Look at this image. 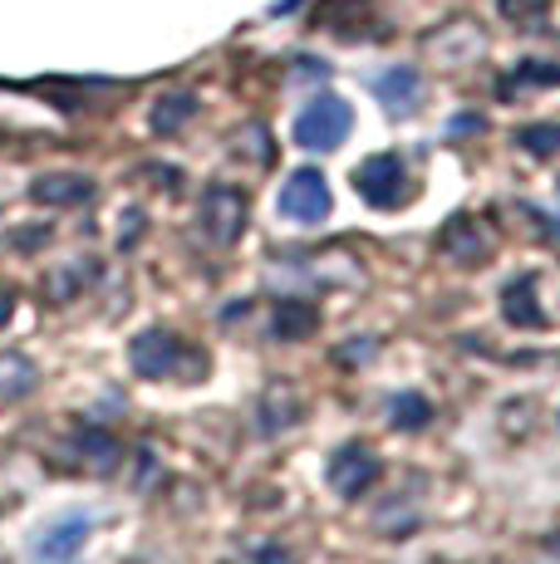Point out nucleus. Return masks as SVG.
<instances>
[{"label":"nucleus","instance_id":"nucleus-15","mask_svg":"<svg viewBox=\"0 0 560 564\" xmlns=\"http://www.w3.org/2000/svg\"><path fill=\"white\" fill-rule=\"evenodd\" d=\"M192 113H197L192 94H168V99H158V108H153V133H177Z\"/></svg>","mask_w":560,"mask_h":564},{"label":"nucleus","instance_id":"nucleus-16","mask_svg":"<svg viewBox=\"0 0 560 564\" xmlns=\"http://www.w3.org/2000/svg\"><path fill=\"white\" fill-rule=\"evenodd\" d=\"M79 452H84V457H89V462H84V466H94V471H114V466H118V457H123V447H118V442L109 437V432H84V437H79Z\"/></svg>","mask_w":560,"mask_h":564},{"label":"nucleus","instance_id":"nucleus-2","mask_svg":"<svg viewBox=\"0 0 560 564\" xmlns=\"http://www.w3.org/2000/svg\"><path fill=\"white\" fill-rule=\"evenodd\" d=\"M354 192L374 206V212H398L413 197V177H408V162L398 153H374L354 167Z\"/></svg>","mask_w":560,"mask_h":564},{"label":"nucleus","instance_id":"nucleus-14","mask_svg":"<svg viewBox=\"0 0 560 564\" xmlns=\"http://www.w3.org/2000/svg\"><path fill=\"white\" fill-rule=\"evenodd\" d=\"M35 393V364L25 354H0V398Z\"/></svg>","mask_w":560,"mask_h":564},{"label":"nucleus","instance_id":"nucleus-10","mask_svg":"<svg viewBox=\"0 0 560 564\" xmlns=\"http://www.w3.org/2000/svg\"><path fill=\"white\" fill-rule=\"evenodd\" d=\"M84 540H89V520L84 516H69V520H60V525H50L45 535H40V560H50V564H64V560H74L84 550Z\"/></svg>","mask_w":560,"mask_h":564},{"label":"nucleus","instance_id":"nucleus-7","mask_svg":"<svg viewBox=\"0 0 560 564\" xmlns=\"http://www.w3.org/2000/svg\"><path fill=\"white\" fill-rule=\"evenodd\" d=\"M202 221H207V236L217 246H231L236 236L246 231V197L236 187H212L207 202H202Z\"/></svg>","mask_w":560,"mask_h":564},{"label":"nucleus","instance_id":"nucleus-11","mask_svg":"<svg viewBox=\"0 0 560 564\" xmlns=\"http://www.w3.org/2000/svg\"><path fill=\"white\" fill-rule=\"evenodd\" d=\"M315 329H320V310L310 305V300H276V310H271V334L276 339L295 344V339H310Z\"/></svg>","mask_w":560,"mask_h":564},{"label":"nucleus","instance_id":"nucleus-6","mask_svg":"<svg viewBox=\"0 0 560 564\" xmlns=\"http://www.w3.org/2000/svg\"><path fill=\"white\" fill-rule=\"evenodd\" d=\"M492 231L477 221V216H467V212H457V216H448V226L438 231V256L452 260V265H487L492 260Z\"/></svg>","mask_w":560,"mask_h":564},{"label":"nucleus","instance_id":"nucleus-9","mask_svg":"<svg viewBox=\"0 0 560 564\" xmlns=\"http://www.w3.org/2000/svg\"><path fill=\"white\" fill-rule=\"evenodd\" d=\"M541 285H536V275H516L511 285L502 290V319L516 324V329H536L541 324Z\"/></svg>","mask_w":560,"mask_h":564},{"label":"nucleus","instance_id":"nucleus-3","mask_svg":"<svg viewBox=\"0 0 560 564\" xmlns=\"http://www.w3.org/2000/svg\"><path fill=\"white\" fill-rule=\"evenodd\" d=\"M354 128V108L340 99V94H320V99H310L300 108L295 118V143L305 148V153H335V148L349 138Z\"/></svg>","mask_w":560,"mask_h":564},{"label":"nucleus","instance_id":"nucleus-13","mask_svg":"<svg viewBox=\"0 0 560 564\" xmlns=\"http://www.w3.org/2000/svg\"><path fill=\"white\" fill-rule=\"evenodd\" d=\"M389 422L398 432H423L428 422H433V403H428L423 393H413V388H408V393H394L389 398Z\"/></svg>","mask_w":560,"mask_h":564},{"label":"nucleus","instance_id":"nucleus-20","mask_svg":"<svg viewBox=\"0 0 560 564\" xmlns=\"http://www.w3.org/2000/svg\"><path fill=\"white\" fill-rule=\"evenodd\" d=\"M462 133H482V118L477 113H457L448 123V138H462Z\"/></svg>","mask_w":560,"mask_h":564},{"label":"nucleus","instance_id":"nucleus-18","mask_svg":"<svg viewBox=\"0 0 560 564\" xmlns=\"http://www.w3.org/2000/svg\"><path fill=\"white\" fill-rule=\"evenodd\" d=\"M521 84H560V64L551 59H521L506 79V89H521Z\"/></svg>","mask_w":560,"mask_h":564},{"label":"nucleus","instance_id":"nucleus-4","mask_svg":"<svg viewBox=\"0 0 560 564\" xmlns=\"http://www.w3.org/2000/svg\"><path fill=\"white\" fill-rule=\"evenodd\" d=\"M330 212H335V197H330L325 172H315V167L290 172L286 187H280V216L295 226H320V221H330Z\"/></svg>","mask_w":560,"mask_h":564},{"label":"nucleus","instance_id":"nucleus-12","mask_svg":"<svg viewBox=\"0 0 560 564\" xmlns=\"http://www.w3.org/2000/svg\"><path fill=\"white\" fill-rule=\"evenodd\" d=\"M30 197L40 206H84L94 197V182L74 177V172H55V177H40L35 187H30Z\"/></svg>","mask_w":560,"mask_h":564},{"label":"nucleus","instance_id":"nucleus-8","mask_svg":"<svg viewBox=\"0 0 560 564\" xmlns=\"http://www.w3.org/2000/svg\"><path fill=\"white\" fill-rule=\"evenodd\" d=\"M374 94H379V104L389 108L394 118H403L423 99V79H418L413 64H394V69H384L379 79H374Z\"/></svg>","mask_w":560,"mask_h":564},{"label":"nucleus","instance_id":"nucleus-19","mask_svg":"<svg viewBox=\"0 0 560 564\" xmlns=\"http://www.w3.org/2000/svg\"><path fill=\"white\" fill-rule=\"evenodd\" d=\"M546 10H551V0H502V15L511 25H536Z\"/></svg>","mask_w":560,"mask_h":564},{"label":"nucleus","instance_id":"nucleus-1","mask_svg":"<svg viewBox=\"0 0 560 564\" xmlns=\"http://www.w3.org/2000/svg\"><path fill=\"white\" fill-rule=\"evenodd\" d=\"M128 364H133L138 378H182V383H197L207 373V354L192 349L182 334H168V329H143L133 344H128Z\"/></svg>","mask_w":560,"mask_h":564},{"label":"nucleus","instance_id":"nucleus-17","mask_svg":"<svg viewBox=\"0 0 560 564\" xmlns=\"http://www.w3.org/2000/svg\"><path fill=\"white\" fill-rule=\"evenodd\" d=\"M516 143L526 148L531 158H556L560 153V123H531L516 133Z\"/></svg>","mask_w":560,"mask_h":564},{"label":"nucleus","instance_id":"nucleus-5","mask_svg":"<svg viewBox=\"0 0 560 564\" xmlns=\"http://www.w3.org/2000/svg\"><path fill=\"white\" fill-rule=\"evenodd\" d=\"M379 476H384V462L374 457L364 442H349V447H340L335 457H330V466H325L330 491L344 496V501H359V496L369 491Z\"/></svg>","mask_w":560,"mask_h":564},{"label":"nucleus","instance_id":"nucleus-21","mask_svg":"<svg viewBox=\"0 0 560 564\" xmlns=\"http://www.w3.org/2000/svg\"><path fill=\"white\" fill-rule=\"evenodd\" d=\"M6 319H10V295L0 290V324H6Z\"/></svg>","mask_w":560,"mask_h":564}]
</instances>
